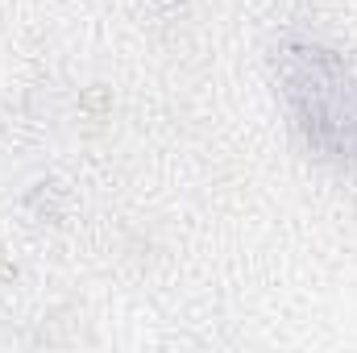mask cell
Instances as JSON below:
<instances>
[{
  "mask_svg": "<svg viewBox=\"0 0 357 353\" xmlns=\"http://www.w3.org/2000/svg\"><path fill=\"white\" fill-rule=\"evenodd\" d=\"M282 100L303 142L357 175V67L316 42H291L278 54Z\"/></svg>",
  "mask_w": 357,
  "mask_h": 353,
  "instance_id": "6da1fadb",
  "label": "cell"
}]
</instances>
